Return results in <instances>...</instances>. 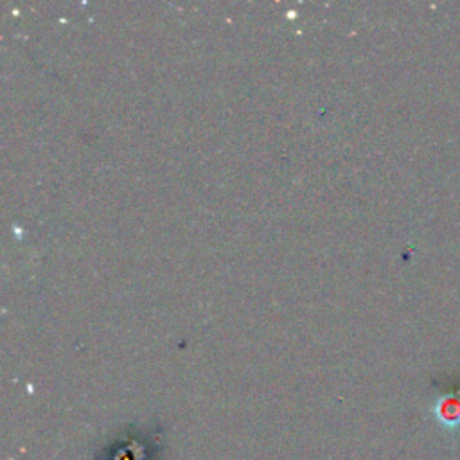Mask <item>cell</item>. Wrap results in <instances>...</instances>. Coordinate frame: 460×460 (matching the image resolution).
I'll return each instance as SVG.
<instances>
[{"label":"cell","instance_id":"obj_1","mask_svg":"<svg viewBox=\"0 0 460 460\" xmlns=\"http://www.w3.org/2000/svg\"><path fill=\"white\" fill-rule=\"evenodd\" d=\"M437 423L446 430L460 428V398L453 394L440 396L431 408Z\"/></svg>","mask_w":460,"mask_h":460}]
</instances>
